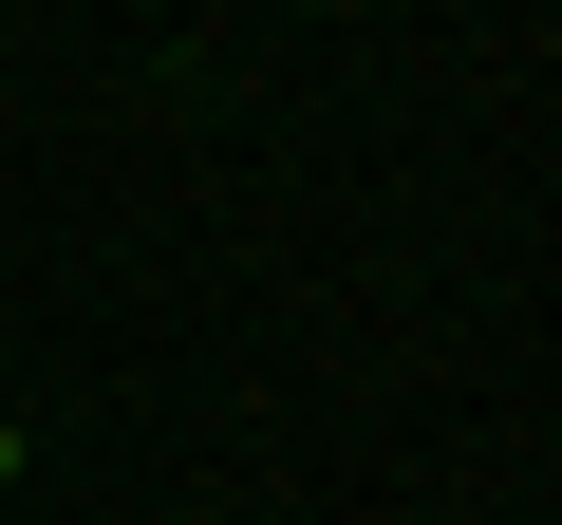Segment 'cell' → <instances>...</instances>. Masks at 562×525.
Segmentation results:
<instances>
[{
    "instance_id": "1",
    "label": "cell",
    "mask_w": 562,
    "mask_h": 525,
    "mask_svg": "<svg viewBox=\"0 0 562 525\" xmlns=\"http://www.w3.org/2000/svg\"><path fill=\"white\" fill-rule=\"evenodd\" d=\"M20 469H38V432H20V413H0V506H20Z\"/></svg>"
}]
</instances>
